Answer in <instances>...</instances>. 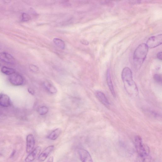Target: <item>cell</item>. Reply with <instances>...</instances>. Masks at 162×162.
Wrapping results in <instances>:
<instances>
[{"instance_id": "cell-1", "label": "cell", "mask_w": 162, "mask_h": 162, "mask_svg": "<svg viewBox=\"0 0 162 162\" xmlns=\"http://www.w3.org/2000/svg\"><path fill=\"white\" fill-rule=\"evenodd\" d=\"M122 78L128 93L130 95L137 96L138 88L133 80L132 72L130 68L125 67L124 68L122 73Z\"/></svg>"}, {"instance_id": "cell-20", "label": "cell", "mask_w": 162, "mask_h": 162, "mask_svg": "<svg viewBox=\"0 0 162 162\" xmlns=\"http://www.w3.org/2000/svg\"><path fill=\"white\" fill-rule=\"evenodd\" d=\"M29 68L32 71L34 72H37L39 70L38 67L37 66L33 64L30 65Z\"/></svg>"}, {"instance_id": "cell-19", "label": "cell", "mask_w": 162, "mask_h": 162, "mask_svg": "<svg viewBox=\"0 0 162 162\" xmlns=\"http://www.w3.org/2000/svg\"><path fill=\"white\" fill-rule=\"evenodd\" d=\"M22 21L26 22L30 19L31 17L28 14L24 13L22 14Z\"/></svg>"}, {"instance_id": "cell-6", "label": "cell", "mask_w": 162, "mask_h": 162, "mask_svg": "<svg viewBox=\"0 0 162 162\" xmlns=\"http://www.w3.org/2000/svg\"><path fill=\"white\" fill-rule=\"evenodd\" d=\"M78 153L82 162H93L90 154L87 150L80 149L78 150Z\"/></svg>"}, {"instance_id": "cell-11", "label": "cell", "mask_w": 162, "mask_h": 162, "mask_svg": "<svg viewBox=\"0 0 162 162\" xmlns=\"http://www.w3.org/2000/svg\"><path fill=\"white\" fill-rule=\"evenodd\" d=\"M11 104L10 98L7 95L3 93L0 94V106L4 107H7Z\"/></svg>"}, {"instance_id": "cell-24", "label": "cell", "mask_w": 162, "mask_h": 162, "mask_svg": "<svg viewBox=\"0 0 162 162\" xmlns=\"http://www.w3.org/2000/svg\"><path fill=\"white\" fill-rule=\"evenodd\" d=\"M81 42L85 45H88L89 44V42L86 40L82 39L81 41Z\"/></svg>"}, {"instance_id": "cell-7", "label": "cell", "mask_w": 162, "mask_h": 162, "mask_svg": "<svg viewBox=\"0 0 162 162\" xmlns=\"http://www.w3.org/2000/svg\"><path fill=\"white\" fill-rule=\"evenodd\" d=\"M0 60L6 63L13 64L15 63V58L10 54L6 53H0Z\"/></svg>"}, {"instance_id": "cell-18", "label": "cell", "mask_w": 162, "mask_h": 162, "mask_svg": "<svg viewBox=\"0 0 162 162\" xmlns=\"http://www.w3.org/2000/svg\"><path fill=\"white\" fill-rule=\"evenodd\" d=\"M37 111L40 115H44L48 113L49 109L47 107L42 106L38 108Z\"/></svg>"}, {"instance_id": "cell-3", "label": "cell", "mask_w": 162, "mask_h": 162, "mask_svg": "<svg viewBox=\"0 0 162 162\" xmlns=\"http://www.w3.org/2000/svg\"><path fill=\"white\" fill-rule=\"evenodd\" d=\"M149 48L145 43L140 45L135 51L133 56L134 63L136 68H139L145 59Z\"/></svg>"}, {"instance_id": "cell-15", "label": "cell", "mask_w": 162, "mask_h": 162, "mask_svg": "<svg viewBox=\"0 0 162 162\" xmlns=\"http://www.w3.org/2000/svg\"><path fill=\"white\" fill-rule=\"evenodd\" d=\"M44 86L47 90L52 94H55L56 93L57 90L56 88L52 84L48 81L45 82Z\"/></svg>"}, {"instance_id": "cell-27", "label": "cell", "mask_w": 162, "mask_h": 162, "mask_svg": "<svg viewBox=\"0 0 162 162\" xmlns=\"http://www.w3.org/2000/svg\"><path fill=\"white\" fill-rule=\"evenodd\" d=\"M0 66H1V64H0Z\"/></svg>"}, {"instance_id": "cell-13", "label": "cell", "mask_w": 162, "mask_h": 162, "mask_svg": "<svg viewBox=\"0 0 162 162\" xmlns=\"http://www.w3.org/2000/svg\"><path fill=\"white\" fill-rule=\"evenodd\" d=\"M106 81L107 83L108 86V87L111 91V93L112 94L113 96L114 97H115V94L110 74V71L108 70L106 74Z\"/></svg>"}, {"instance_id": "cell-17", "label": "cell", "mask_w": 162, "mask_h": 162, "mask_svg": "<svg viewBox=\"0 0 162 162\" xmlns=\"http://www.w3.org/2000/svg\"><path fill=\"white\" fill-rule=\"evenodd\" d=\"M53 42L58 47L61 49H64L65 44L62 40L59 38H55L53 39Z\"/></svg>"}, {"instance_id": "cell-2", "label": "cell", "mask_w": 162, "mask_h": 162, "mask_svg": "<svg viewBox=\"0 0 162 162\" xmlns=\"http://www.w3.org/2000/svg\"><path fill=\"white\" fill-rule=\"evenodd\" d=\"M135 143L136 150L141 162H149L152 157L149 155V147L143 143L141 137L136 136L135 138Z\"/></svg>"}, {"instance_id": "cell-14", "label": "cell", "mask_w": 162, "mask_h": 162, "mask_svg": "<svg viewBox=\"0 0 162 162\" xmlns=\"http://www.w3.org/2000/svg\"><path fill=\"white\" fill-rule=\"evenodd\" d=\"M61 130L60 128H57L52 131L47 136L48 139L51 140H55L57 139L60 135L61 132Z\"/></svg>"}, {"instance_id": "cell-25", "label": "cell", "mask_w": 162, "mask_h": 162, "mask_svg": "<svg viewBox=\"0 0 162 162\" xmlns=\"http://www.w3.org/2000/svg\"><path fill=\"white\" fill-rule=\"evenodd\" d=\"M47 162H54V157L51 156L47 160Z\"/></svg>"}, {"instance_id": "cell-26", "label": "cell", "mask_w": 162, "mask_h": 162, "mask_svg": "<svg viewBox=\"0 0 162 162\" xmlns=\"http://www.w3.org/2000/svg\"><path fill=\"white\" fill-rule=\"evenodd\" d=\"M15 153H16V151L15 150H13L11 155L10 157L11 158L13 157L14 156V155Z\"/></svg>"}, {"instance_id": "cell-21", "label": "cell", "mask_w": 162, "mask_h": 162, "mask_svg": "<svg viewBox=\"0 0 162 162\" xmlns=\"http://www.w3.org/2000/svg\"><path fill=\"white\" fill-rule=\"evenodd\" d=\"M155 80L158 83H161L162 81L161 76L159 74H155L154 76Z\"/></svg>"}, {"instance_id": "cell-12", "label": "cell", "mask_w": 162, "mask_h": 162, "mask_svg": "<svg viewBox=\"0 0 162 162\" xmlns=\"http://www.w3.org/2000/svg\"><path fill=\"white\" fill-rule=\"evenodd\" d=\"M96 96L98 100L106 107H108L110 105L109 102L103 92L97 91L96 92Z\"/></svg>"}, {"instance_id": "cell-8", "label": "cell", "mask_w": 162, "mask_h": 162, "mask_svg": "<svg viewBox=\"0 0 162 162\" xmlns=\"http://www.w3.org/2000/svg\"><path fill=\"white\" fill-rule=\"evenodd\" d=\"M54 145H51L44 150L40 154L38 157V160L40 162L44 161L53 151L54 149Z\"/></svg>"}, {"instance_id": "cell-23", "label": "cell", "mask_w": 162, "mask_h": 162, "mask_svg": "<svg viewBox=\"0 0 162 162\" xmlns=\"http://www.w3.org/2000/svg\"><path fill=\"white\" fill-rule=\"evenodd\" d=\"M162 53L161 52H160L158 53L157 55V57L159 60H162Z\"/></svg>"}, {"instance_id": "cell-16", "label": "cell", "mask_w": 162, "mask_h": 162, "mask_svg": "<svg viewBox=\"0 0 162 162\" xmlns=\"http://www.w3.org/2000/svg\"><path fill=\"white\" fill-rule=\"evenodd\" d=\"M1 72L4 74L9 76L16 73L14 69L6 66H4L2 67Z\"/></svg>"}, {"instance_id": "cell-10", "label": "cell", "mask_w": 162, "mask_h": 162, "mask_svg": "<svg viewBox=\"0 0 162 162\" xmlns=\"http://www.w3.org/2000/svg\"><path fill=\"white\" fill-rule=\"evenodd\" d=\"M41 147L40 146L37 147L32 151L25 159L26 162L33 161L38 156L41 150Z\"/></svg>"}, {"instance_id": "cell-4", "label": "cell", "mask_w": 162, "mask_h": 162, "mask_svg": "<svg viewBox=\"0 0 162 162\" xmlns=\"http://www.w3.org/2000/svg\"><path fill=\"white\" fill-rule=\"evenodd\" d=\"M162 43V35L161 34L150 38L146 44L149 49H152L157 47L160 45Z\"/></svg>"}, {"instance_id": "cell-5", "label": "cell", "mask_w": 162, "mask_h": 162, "mask_svg": "<svg viewBox=\"0 0 162 162\" xmlns=\"http://www.w3.org/2000/svg\"><path fill=\"white\" fill-rule=\"evenodd\" d=\"M9 81L11 84L16 86L23 85L25 81L24 78L16 72L9 76Z\"/></svg>"}, {"instance_id": "cell-22", "label": "cell", "mask_w": 162, "mask_h": 162, "mask_svg": "<svg viewBox=\"0 0 162 162\" xmlns=\"http://www.w3.org/2000/svg\"><path fill=\"white\" fill-rule=\"evenodd\" d=\"M29 93L32 95H34L35 94L34 90L31 88H29L28 89Z\"/></svg>"}, {"instance_id": "cell-9", "label": "cell", "mask_w": 162, "mask_h": 162, "mask_svg": "<svg viewBox=\"0 0 162 162\" xmlns=\"http://www.w3.org/2000/svg\"><path fill=\"white\" fill-rule=\"evenodd\" d=\"M35 145V140L32 134L28 135L27 137V151L31 153L33 150Z\"/></svg>"}]
</instances>
